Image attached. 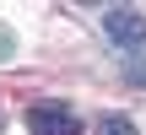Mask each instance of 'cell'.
Masks as SVG:
<instances>
[{
	"label": "cell",
	"instance_id": "obj_1",
	"mask_svg": "<svg viewBox=\"0 0 146 135\" xmlns=\"http://www.w3.org/2000/svg\"><path fill=\"white\" fill-rule=\"evenodd\" d=\"M103 32L114 49H125V60H135V49L146 54V16L130 11V5H108L103 11Z\"/></svg>",
	"mask_w": 146,
	"mask_h": 135
},
{
	"label": "cell",
	"instance_id": "obj_2",
	"mask_svg": "<svg viewBox=\"0 0 146 135\" xmlns=\"http://www.w3.org/2000/svg\"><path fill=\"white\" fill-rule=\"evenodd\" d=\"M27 135H81V119L65 103H33L27 108Z\"/></svg>",
	"mask_w": 146,
	"mask_h": 135
},
{
	"label": "cell",
	"instance_id": "obj_3",
	"mask_svg": "<svg viewBox=\"0 0 146 135\" xmlns=\"http://www.w3.org/2000/svg\"><path fill=\"white\" fill-rule=\"evenodd\" d=\"M98 135H135V119H125V114H103V119H98Z\"/></svg>",
	"mask_w": 146,
	"mask_h": 135
},
{
	"label": "cell",
	"instance_id": "obj_4",
	"mask_svg": "<svg viewBox=\"0 0 146 135\" xmlns=\"http://www.w3.org/2000/svg\"><path fill=\"white\" fill-rule=\"evenodd\" d=\"M5 54H11V32L0 27V60H5Z\"/></svg>",
	"mask_w": 146,
	"mask_h": 135
}]
</instances>
